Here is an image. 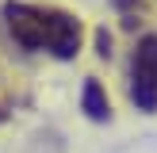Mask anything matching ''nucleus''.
I'll use <instances>...</instances> for the list:
<instances>
[{"label": "nucleus", "instance_id": "f257e3e1", "mask_svg": "<svg viewBox=\"0 0 157 153\" xmlns=\"http://www.w3.org/2000/svg\"><path fill=\"white\" fill-rule=\"evenodd\" d=\"M0 15H4L8 38L27 54H50L58 61H69L81 50L84 31H81V19L73 12L46 8V4H27V0H4Z\"/></svg>", "mask_w": 157, "mask_h": 153}, {"label": "nucleus", "instance_id": "f03ea898", "mask_svg": "<svg viewBox=\"0 0 157 153\" xmlns=\"http://www.w3.org/2000/svg\"><path fill=\"white\" fill-rule=\"evenodd\" d=\"M130 103L157 115V35H142L130 58Z\"/></svg>", "mask_w": 157, "mask_h": 153}, {"label": "nucleus", "instance_id": "7ed1b4c3", "mask_svg": "<svg viewBox=\"0 0 157 153\" xmlns=\"http://www.w3.org/2000/svg\"><path fill=\"white\" fill-rule=\"evenodd\" d=\"M81 107H84V115H88L92 122H107V119H111L107 92H104V84H100L96 76H88V80H84V88H81Z\"/></svg>", "mask_w": 157, "mask_h": 153}, {"label": "nucleus", "instance_id": "20e7f679", "mask_svg": "<svg viewBox=\"0 0 157 153\" xmlns=\"http://www.w3.org/2000/svg\"><path fill=\"white\" fill-rule=\"evenodd\" d=\"M96 42H100V58H107V54H111V38H107V31H100Z\"/></svg>", "mask_w": 157, "mask_h": 153}, {"label": "nucleus", "instance_id": "39448f33", "mask_svg": "<svg viewBox=\"0 0 157 153\" xmlns=\"http://www.w3.org/2000/svg\"><path fill=\"white\" fill-rule=\"evenodd\" d=\"M111 4L119 8V12H127V15H130L134 8H142V0H111Z\"/></svg>", "mask_w": 157, "mask_h": 153}, {"label": "nucleus", "instance_id": "423d86ee", "mask_svg": "<svg viewBox=\"0 0 157 153\" xmlns=\"http://www.w3.org/2000/svg\"><path fill=\"white\" fill-rule=\"evenodd\" d=\"M0 122H4V107H0Z\"/></svg>", "mask_w": 157, "mask_h": 153}]
</instances>
